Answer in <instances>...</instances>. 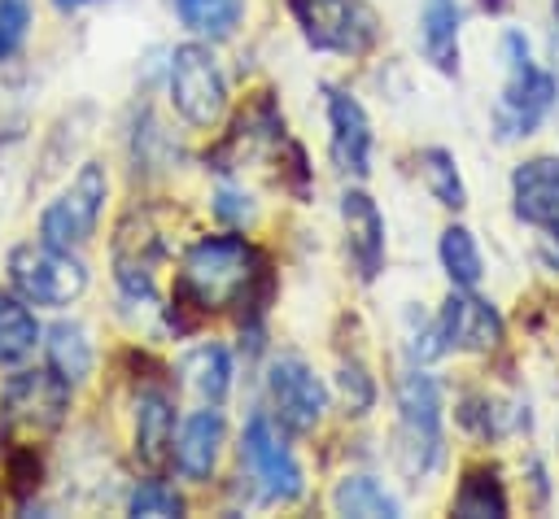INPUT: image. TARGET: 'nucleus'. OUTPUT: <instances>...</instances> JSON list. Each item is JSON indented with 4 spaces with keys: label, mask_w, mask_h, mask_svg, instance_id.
<instances>
[{
    "label": "nucleus",
    "mask_w": 559,
    "mask_h": 519,
    "mask_svg": "<svg viewBox=\"0 0 559 519\" xmlns=\"http://www.w3.org/2000/svg\"><path fill=\"white\" fill-rule=\"evenodd\" d=\"M419 174H424V188L432 192L437 205H445V209L467 205V188H463V174H459V161H454L450 148H424L419 153Z\"/></svg>",
    "instance_id": "26"
},
{
    "label": "nucleus",
    "mask_w": 559,
    "mask_h": 519,
    "mask_svg": "<svg viewBox=\"0 0 559 519\" xmlns=\"http://www.w3.org/2000/svg\"><path fill=\"white\" fill-rule=\"evenodd\" d=\"M511 209L528 227L559 222V157L537 153L511 170Z\"/></svg>",
    "instance_id": "15"
},
{
    "label": "nucleus",
    "mask_w": 559,
    "mask_h": 519,
    "mask_svg": "<svg viewBox=\"0 0 559 519\" xmlns=\"http://www.w3.org/2000/svg\"><path fill=\"white\" fill-rule=\"evenodd\" d=\"M502 61H507V83H502V96L493 105V126H498L502 140H520V135H533L537 131V122L550 113L559 87L533 61L528 39L520 31H507L502 35Z\"/></svg>",
    "instance_id": "2"
},
{
    "label": "nucleus",
    "mask_w": 559,
    "mask_h": 519,
    "mask_svg": "<svg viewBox=\"0 0 559 519\" xmlns=\"http://www.w3.org/2000/svg\"><path fill=\"white\" fill-rule=\"evenodd\" d=\"M135 458L148 471L175 462V401L162 388H144L135 401Z\"/></svg>",
    "instance_id": "17"
},
{
    "label": "nucleus",
    "mask_w": 559,
    "mask_h": 519,
    "mask_svg": "<svg viewBox=\"0 0 559 519\" xmlns=\"http://www.w3.org/2000/svg\"><path fill=\"white\" fill-rule=\"evenodd\" d=\"M546 249H550V262L559 266V222H550V227H546Z\"/></svg>",
    "instance_id": "31"
},
{
    "label": "nucleus",
    "mask_w": 559,
    "mask_h": 519,
    "mask_svg": "<svg viewBox=\"0 0 559 519\" xmlns=\"http://www.w3.org/2000/svg\"><path fill=\"white\" fill-rule=\"evenodd\" d=\"M266 279V262L245 236H201L175 275V301L197 314L253 301V283Z\"/></svg>",
    "instance_id": "1"
},
{
    "label": "nucleus",
    "mask_w": 559,
    "mask_h": 519,
    "mask_svg": "<svg viewBox=\"0 0 559 519\" xmlns=\"http://www.w3.org/2000/svg\"><path fill=\"white\" fill-rule=\"evenodd\" d=\"M214 214H218L223 222H231V227H245V222L253 218V205H249V196H245V192L223 188V192L214 196Z\"/></svg>",
    "instance_id": "30"
},
{
    "label": "nucleus",
    "mask_w": 559,
    "mask_h": 519,
    "mask_svg": "<svg viewBox=\"0 0 559 519\" xmlns=\"http://www.w3.org/2000/svg\"><path fill=\"white\" fill-rule=\"evenodd\" d=\"M419 48L441 70H459V0H419Z\"/></svg>",
    "instance_id": "18"
},
{
    "label": "nucleus",
    "mask_w": 559,
    "mask_h": 519,
    "mask_svg": "<svg viewBox=\"0 0 559 519\" xmlns=\"http://www.w3.org/2000/svg\"><path fill=\"white\" fill-rule=\"evenodd\" d=\"M127 510H131V515H144V519H175V515H183V497H179L175 484H166V480H144V484L131 493Z\"/></svg>",
    "instance_id": "27"
},
{
    "label": "nucleus",
    "mask_w": 559,
    "mask_h": 519,
    "mask_svg": "<svg viewBox=\"0 0 559 519\" xmlns=\"http://www.w3.org/2000/svg\"><path fill=\"white\" fill-rule=\"evenodd\" d=\"M240 454H245L249 475L258 480V488H262L266 502H297V497L306 493V475H301L293 449L284 445L280 427H275L266 414H253V419L245 423Z\"/></svg>",
    "instance_id": "10"
},
{
    "label": "nucleus",
    "mask_w": 559,
    "mask_h": 519,
    "mask_svg": "<svg viewBox=\"0 0 559 519\" xmlns=\"http://www.w3.org/2000/svg\"><path fill=\"white\" fill-rule=\"evenodd\" d=\"M450 510L463 515V519H502L511 510V502H507V488H502L498 471L493 467H472L459 480V493H454Z\"/></svg>",
    "instance_id": "20"
},
{
    "label": "nucleus",
    "mask_w": 559,
    "mask_h": 519,
    "mask_svg": "<svg viewBox=\"0 0 559 519\" xmlns=\"http://www.w3.org/2000/svg\"><path fill=\"white\" fill-rule=\"evenodd\" d=\"M175 13H179V22H183L192 35L227 39V35L240 26L245 0H175Z\"/></svg>",
    "instance_id": "25"
},
{
    "label": "nucleus",
    "mask_w": 559,
    "mask_h": 519,
    "mask_svg": "<svg viewBox=\"0 0 559 519\" xmlns=\"http://www.w3.org/2000/svg\"><path fill=\"white\" fill-rule=\"evenodd\" d=\"M31 31V0H0V61L22 48Z\"/></svg>",
    "instance_id": "28"
},
{
    "label": "nucleus",
    "mask_w": 559,
    "mask_h": 519,
    "mask_svg": "<svg viewBox=\"0 0 559 519\" xmlns=\"http://www.w3.org/2000/svg\"><path fill=\"white\" fill-rule=\"evenodd\" d=\"M61 13H74V9H87V4H96V0H52Z\"/></svg>",
    "instance_id": "32"
},
{
    "label": "nucleus",
    "mask_w": 559,
    "mask_h": 519,
    "mask_svg": "<svg viewBox=\"0 0 559 519\" xmlns=\"http://www.w3.org/2000/svg\"><path fill=\"white\" fill-rule=\"evenodd\" d=\"M109 257H114V279L127 297H140L148 301L153 288H157V266L166 262V236L162 227L153 222L148 209L140 214H127L114 231V244H109Z\"/></svg>",
    "instance_id": "9"
},
{
    "label": "nucleus",
    "mask_w": 559,
    "mask_h": 519,
    "mask_svg": "<svg viewBox=\"0 0 559 519\" xmlns=\"http://www.w3.org/2000/svg\"><path fill=\"white\" fill-rule=\"evenodd\" d=\"M9 283L26 305H70L87 292V266L74 249H52L44 240L9 249Z\"/></svg>",
    "instance_id": "4"
},
{
    "label": "nucleus",
    "mask_w": 559,
    "mask_h": 519,
    "mask_svg": "<svg viewBox=\"0 0 559 519\" xmlns=\"http://www.w3.org/2000/svg\"><path fill=\"white\" fill-rule=\"evenodd\" d=\"M323 105H328V144H332V161L341 174L367 179L371 170V118L362 109L358 96H349L345 87H323Z\"/></svg>",
    "instance_id": "13"
},
{
    "label": "nucleus",
    "mask_w": 559,
    "mask_h": 519,
    "mask_svg": "<svg viewBox=\"0 0 559 519\" xmlns=\"http://www.w3.org/2000/svg\"><path fill=\"white\" fill-rule=\"evenodd\" d=\"M170 105L192 126H214L227 109V79L205 44H179L170 52Z\"/></svg>",
    "instance_id": "6"
},
{
    "label": "nucleus",
    "mask_w": 559,
    "mask_h": 519,
    "mask_svg": "<svg viewBox=\"0 0 559 519\" xmlns=\"http://www.w3.org/2000/svg\"><path fill=\"white\" fill-rule=\"evenodd\" d=\"M336 393H341V401H345L354 414H367L371 401H376V384H371V375H367L358 362H345V366H341V375H336Z\"/></svg>",
    "instance_id": "29"
},
{
    "label": "nucleus",
    "mask_w": 559,
    "mask_h": 519,
    "mask_svg": "<svg viewBox=\"0 0 559 519\" xmlns=\"http://www.w3.org/2000/svg\"><path fill=\"white\" fill-rule=\"evenodd\" d=\"M341 222H345V253L358 270L362 283H371L384 266V218H380V205L362 192V188H349L341 196Z\"/></svg>",
    "instance_id": "14"
},
{
    "label": "nucleus",
    "mask_w": 559,
    "mask_h": 519,
    "mask_svg": "<svg viewBox=\"0 0 559 519\" xmlns=\"http://www.w3.org/2000/svg\"><path fill=\"white\" fill-rule=\"evenodd\" d=\"M441 454V388L428 371H406L397 379V462L411 480H424L437 471Z\"/></svg>",
    "instance_id": "3"
},
{
    "label": "nucleus",
    "mask_w": 559,
    "mask_h": 519,
    "mask_svg": "<svg viewBox=\"0 0 559 519\" xmlns=\"http://www.w3.org/2000/svg\"><path fill=\"white\" fill-rule=\"evenodd\" d=\"M39 345V323L35 314L26 310L22 297H9L0 292V366H17L35 353Z\"/></svg>",
    "instance_id": "23"
},
{
    "label": "nucleus",
    "mask_w": 559,
    "mask_h": 519,
    "mask_svg": "<svg viewBox=\"0 0 559 519\" xmlns=\"http://www.w3.org/2000/svg\"><path fill=\"white\" fill-rule=\"evenodd\" d=\"M70 410V384L44 366V371H17L0 388V419L17 432H52L66 423Z\"/></svg>",
    "instance_id": "8"
},
{
    "label": "nucleus",
    "mask_w": 559,
    "mask_h": 519,
    "mask_svg": "<svg viewBox=\"0 0 559 519\" xmlns=\"http://www.w3.org/2000/svg\"><path fill=\"white\" fill-rule=\"evenodd\" d=\"M432 323L441 331V345L459 353H489L502 340V314L493 301L476 297V288H454Z\"/></svg>",
    "instance_id": "12"
},
{
    "label": "nucleus",
    "mask_w": 559,
    "mask_h": 519,
    "mask_svg": "<svg viewBox=\"0 0 559 519\" xmlns=\"http://www.w3.org/2000/svg\"><path fill=\"white\" fill-rule=\"evenodd\" d=\"M310 48L319 52H367L376 44V17L362 0H288Z\"/></svg>",
    "instance_id": "7"
},
{
    "label": "nucleus",
    "mask_w": 559,
    "mask_h": 519,
    "mask_svg": "<svg viewBox=\"0 0 559 519\" xmlns=\"http://www.w3.org/2000/svg\"><path fill=\"white\" fill-rule=\"evenodd\" d=\"M44 349H48V366H52L70 388L92 375V340H87V331H83L79 323H57V327L48 331Z\"/></svg>",
    "instance_id": "22"
},
{
    "label": "nucleus",
    "mask_w": 559,
    "mask_h": 519,
    "mask_svg": "<svg viewBox=\"0 0 559 519\" xmlns=\"http://www.w3.org/2000/svg\"><path fill=\"white\" fill-rule=\"evenodd\" d=\"M183 375H188V388L210 401V406H223L227 388H231V353L223 345H197L188 358H183Z\"/></svg>",
    "instance_id": "21"
},
{
    "label": "nucleus",
    "mask_w": 559,
    "mask_h": 519,
    "mask_svg": "<svg viewBox=\"0 0 559 519\" xmlns=\"http://www.w3.org/2000/svg\"><path fill=\"white\" fill-rule=\"evenodd\" d=\"M266 393H271V406H275V419L288 427V432H310L323 410H328V388L323 379L293 353L275 358L271 371H266Z\"/></svg>",
    "instance_id": "11"
},
{
    "label": "nucleus",
    "mask_w": 559,
    "mask_h": 519,
    "mask_svg": "<svg viewBox=\"0 0 559 519\" xmlns=\"http://www.w3.org/2000/svg\"><path fill=\"white\" fill-rule=\"evenodd\" d=\"M437 253H441V266H445V275H450L454 288H476V283H480L485 257H480V244H476V236H472L467 227L450 222V227L441 231Z\"/></svg>",
    "instance_id": "24"
},
{
    "label": "nucleus",
    "mask_w": 559,
    "mask_h": 519,
    "mask_svg": "<svg viewBox=\"0 0 559 519\" xmlns=\"http://www.w3.org/2000/svg\"><path fill=\"white\" fill-rule=\"evenodd\" d=\"M109 196V174L100 161H83L79 174L39 209V240L52 249H79L92 240Z\"/></svg>",
    "instance_id": "5"
},
{
    "label": "nucleus",
    "mask_w": 559,
    "mask_h": 519,
    "mask_svg": "<svg viewBox=\"0 0 559 519\" xmlns=\"http://www.w3.org/2000/svg\"><path fill=\"white\" fill-rule=\"evenodd\" d=\"M332 510L336 515H354V519H397L402 502L371 475H345L332 488Z\"/></svg>",
    "instance_id": "19"
},
{
    "label": "nucleus",
    "mask_w": 559,
    "mask_h": 519,
    "mask_svg": "<svg viewBox=\"0 0 559 519\" xmlns=\"http://www.w3.org/2000/svg\"><path fill=\"white\" fill-rule=\"evenodd\" d=\"M223 436H227V419H223L218 406L205 401L201 410H192L183 419V427L175 436V467L197 484L210 480V471H214V462L223 454Z\"/></svg>",
    "instance_id": "16"
}]
</instances>
